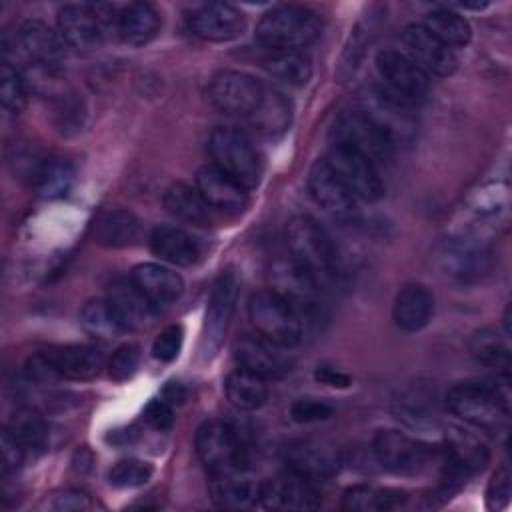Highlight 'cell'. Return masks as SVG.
<instances>
[{
    "mask_svg": "<svg viewBox=\"0 0 512 512\" xmlns=\"http://www.w3.org/2000/svg\"><path fill=\"white\" fill-rule=\"evenodd\" d=\"M290 262L316 284L320 278L334 272L338 252L328 232L310 216H294L284 230Z\"/></svg>",
    "mask_w": 512,
    "mask_h": 512,
    "instance_id": "6da1fadb",
    "label": "cell"
},
{
    "mask_svg": "<svg viewBox=\"0 0 512 512\" xmlns=\"http://www.w3.org/2000/svg\"><path fill=\"white\" fill-rule=\"evenodd\" d=\"M322 18L306 8L282 4L262 14L256 26V38L268 50H302L320 36Z\"/></svg>",
    "mask_w": 512,
    "mask_h": 512,
    "instance_id": "7a4b0ae2",
    "label": "cell"
},
{
    "mask_svg": "<svg viewBox=\"0 0 512 512\" xmlns=\"http://www.w3.org/2000/svg\"><path fill=\"white\" fill-rule=\"evenodd\" d=\"M448 410L482 432H500L508 424V402L490 384L466 380L454 384L446 394Z\"/></svg>",
    "mask_w": 512,
    "mask_h": 512,
    "instance_id": "3957f363",
    "label": "cell"
},
{
    "mask_svg": "<svg viewBox=\"0 0 512 512\" xmlns=\"http://www.w3.org/2000/svg\"><path fill=\"white\" fill-rule=\"evenodd\" d=\"M248 318L256 332L282 346L292 348L302 340V320L292 300L276 290H258L248 300Z\"/></svg>",
    "mask_w": 512,
    "mask_h": 512,
    "instance_id": "277c9868",
    "label": "cell"
},
{
    "mask_svg": "<svg viewBox=\"0 0 512 512\" xmlns=\"http://www.w3.org/2000/svg\"><path fill=\"white\" fill-rule=\"evenodd\" d=\"M208 154L216 168L236 178L248 190L260 182L262 156L242 130L230 126L214 128L208 138Z\"/></svg>",
    "mask_w": 512,
    "mask_h": 512,
    "instance_id": "5b68a950",
    "label": "cell"
},
{
    "mask_svg": "<svg viewBox=\"0 0 512 512\" xmlns=\"http://www.w3.org/2000/svg\"><path fill=\"white\" fill-rule=\"evenodd\" d=\"M332 144H340L362 154L378 168L390 162L396 146L392 138L362 110L344 112L336 118L332 126Z\"/></svg>",
    "mask_w": 512,
    "mask_h": 512,
    "instance_id": "8992f818",
    "label": "cell"
},
{
    "mask_svg": "<svg viewBox=\"0 0 512 512\" xmlns=\"http://www.w3.org/2000/svg\"><path fill=\"white\" fill-rule=\"evenodd\" d=\"M196 452L210 476L244 470L246 452L238 432L224 420H206L196 432Z\"/></svg>",
    "mask_w": 512,
    "mask_h": 512,
    "instance_id": "52a82bcc",
    "label": "cell"
},
{
    "mask_svg": "<svg viewBox=\"0 0 512 512\" xmlns=\"http://www.w3.org/2000/svg\"><path fill=\"white\" fill-rule=\"evenodd\" d=\"M324 160L342 180V184L348 188L356 202H376L378 198H382L384 182L380 178V170L362 154L346 146L332 144Z\"/></svg>",
    "mask_w": 512,
    "mask_h": 512,
    "instance_id": "ba28073f",
    "label": "cell"
},
{
    "mask_svg": "<svg viewBox=\"0 0 512 512\" xmlns=\"http://www.w3.org/2000/svg\"><path fill=\"white\" fill-rule=\"evenodd\" d=\"M238 290H240V280L232 268L222 270L212 284L206 316H204V330H202V350L208 356L218 352L228 332V326L236 308V300H238Z\"/></svg>",
    "mask_w": 512,
    "mask_h": 512,
    "instance_id": "9c48e42d",
    "label": "cell"
},
{
    "mask_svg": "<svg viewBox=\"0 0 512 512\" xmlns=\"http://www.w3.org/2000/svg\"><path fill=\"white\" fill-rule=\"evenodd\" d=\"M372 450L384 470L400 476L418 474L430 462V448L398 430H378Z\"/></svg>",
    "mask_w": 512,
    "mask_h": 512,
    "instance_id": "30bf717a",
    "label": "cell"
},
{
    "mask_svg": "<svg viewBox=\"0 0 512 512\" xmlns=\"http://www.w3.org/2000/svg\"><path fill=\"white\" fill-rule=\"evenodd\" d=\"M376 70L382 80V88L398 100H420L430 86V76L418 68L402 50H382L376 56Z\"/></svg>",
    "mask_w": 512,
    "mask_h": 512,
    "instance_id": "8fae6325",
    "label": "cell"
},
{
    "mask_svg": "<svg viewBox=\"0 0 512 512\" xmlns=\"http://www.w3.org/2000/svg\"><path fill=\"white\" fill-rule=\"evenodd\" d=\"M264 94V86L246 72L222 70L214 74L208 86V96L212 104L224 114L248 116Z\"/></svg>",
    "mask_w": 512,
    "mask_h": 512,
    "instance_id": "7c38bea8",
    "label": "cell"
},
{
    "mask_svg": "<svg viewBox=\"0 0 512 512\" xmlns=\"http://www.w3.org/2000/svg\"><path fill=\"white\" fill-rule=\"evenodd\" d=\"M402 52L428 76H448L456 70L454 48L432 36L422 24H410L402 32Z\"/></svg>",
    "mask_w": 512,
    "mask_h": 512,
    "instance_id": "4fadbf2b",
    "label": "cell"
},
{
    "mask_svg": "<svg viewBox=\"0 0 512 512\" xmlns=\"http://www.w3.org/2000/svg\"><path fill=\"white\" fill-rule=\"evenodd\" d=\"M260 506L280 512L316 510L320 494L312 480L288 470L282 476L260 482Z\"/></svg>",
    "mask_w": 512,
    "mask_h": 512,
    "instance_id": "5bb4252c",
    "label": "cell"
},
{
    "mask_svg": "<svg viewBox=\"0 0 512 512\" xmlns=\"http://www.w3.org/2000/svg\"><path fill=\"white\" fill-rule=\"evenodd\" d=\"M286 468L312 482L326 480L336 474L340 466L338 450L322 440H294L284 448Z\"/></svg>",
    "mask_w": 512,
    "mask_h": 512,
    "instance_id": "9a60e30c",
    "label": "cell"
},
{
    "mask_svg": "<svg viewBox=\"0 0 512 512\" xmlns=\"http://www.w3.org/2000/svg\"><path fill=\"white\" fill-rule=\"evenodd\" d=\"M188 26L200 40L228 42L244 32L246 20L244 14L228 2H208L190 14Z\"/></svg>",
    "mask_w": 512,
    "mask_h": 512,
    "instance_id": "2e32d148",
    "label": "cell"
},
{
    "mask_svg": "<svg viewBox=\"0 0 512 512\" xmlns=\"http://www.w3.org/2000/svg\"><path fill=\"white\" fill-rule=\"evenodd\" d=\"M58 34L64 46L88 52L96 48L104 34V20L100 10L90 4H66L58 12Z\"/></svg>",
    "mask_w": 512,
    "mask_h": 512,
    "instance_id": "e0dca14e",
    "label": "cell"
},
{
    "mask_svg": "<svg viewBox=\"0 0 512 512\" xmlns=\"http://www.w3.org/2000/svg\"><path fill=\"white\" fill-rule=\"evenodd\" d=\"M288 348H282L266 338L258 336H244L236 342L234 346V358L238 362L240 368L250 370L266 380H274L284 376L290 366L292 360L286 354Z\"/></svg>",
    "mask_w": 512,
    "mask_h": 512,
    "instance_id": "ac0fdd59",
    "label": "cell"
},
{
    "mask_svg": "<svg viewBox=\"0 0 512 512\" xmlns=\"http://www.w3.org/2000/svg\"><path fill=\"white\" fill-rule=\"evenodd\" d=\"M130 282L158 312L174 304L184 292V282L180 274H176L168 266L154 262H142L134 266L130 272Z\"/></svg>",
    "mask_w": 512,
    "mask_h": 512,
    "instance_id": "d6986e66",
    "label": "cell"
},
{
    "mask_svg": "<svg viewBox=\"0 0 512 512\" xmlns=\"http://www.w3.org/2000/svg\"><path fill=\"white\" fill-rule=\"evenodd\" d=\"M194 186L212 210L240 212L248 204V188L214 164L204 166L196 172Z\"/></svg>",
    "mask_w": 512,
    "mask_h": 512,
    "instance_id": "ffe728a7",
    "label": "cell"
},
{
    "mask_svg": "<svg viewBox=\"0 0 512 512\" xmlns=\"http://www.w3.org/2000/svg\"><path fill=\"white\" fill-rule=\"evenodd\" d=\"M106 302L124 332H142L154 324L158 310L138 292L132 282H114Z\"/></svg>",
    "mask_w": 512,
    "mask_h": 512,
    "instance_id": "44dd1931",
    "label": "cell"
},
{
    "mask_svg": "<svg viewBox=\"0 0 512 512\" xmlns=\"http://www.w3.org/2000/svg\"><path fill=\"white\" fill-rule=\"evenodd\" d=\"M18 46L24 56L44 70H56L64 56V42L42 20H26L18 28Z\"/></svg>",
    "mask_w": 512,
    "mask_h": 512,
    "instance_id": "7402d4cb",
    "label": "cell"
},
{
    "mask_svg": "<svg viewBox=\"0 0 512 512\" xmlns=\"http://www.w3.org/2000/svg\"><path fill=\"white\" fill-rule=\"evenodd\" d=\"M362 112L374 120L396 144L398 140H408L414 132V118L408 112V102L394 98L384 88H376Z\"/></svg>",
    "mask_w": 512,
    "mask_h": 512,
    "instance_id": "603a6c76",
    "label": "cell"
},
{
    "mask_svg": "<svg viewBox=\"0 0 512 512\" xmlns=\"http://www.w3.org/2000/svg\"><path fill=\"white\" fill-rule=\"evenodd\" d=\"M308 192L312 200L334 216H346L354 210V196L342 184V180L332 172L326 160L314 162L308 172Z\"/></svg>",
    "mask_w": 512,
    "mask_h": 512,
    "instance_id": "cb8c5ba5",
    "label": "cell"
},
{
    "mask_svg": "<svg viewBox=\"0 0 512 512\" xmlns=\"http://www.w3.org/2000/svg\"><path fill=\"white\" fill-rule=\"evenodd\" d=\"M46 354L58 376L68 380H90L98 376L106 364L104 354L98 348L86 344H68Z\"/></svg>",
    "mask_w": 512,
    "mask_h": 512,
    "instance_id": "d4e9b609",
    "label": "cell"
},
{
    "mask_svg": "<svg viewBox=\"0 0 512 512\" xmlns=\"http://www.w3.org/2000/svg\"><path fill=\"white\" fill-rule=\"evenodd\" d=\"M114 30L130 46L148 44L160 30V12L148 2H132L114 16Z\"/></svg>",
    "mask_w": 512,
    "mask_h": 512,
    "instance_id": "484cf974",
    "label": "cell"
},
{
    "mask_svg": "<svg viewBox=\"0 0 512 512\" xmlns=\"http://www.w3.org/2000/svg\"><path fill=\"white\" fill-rule=\"evenodd\" d=\"M210 496L220 508L244 510L260 504V482L252 480L246 470L216 474L210 482Z\"/></svg>",
    "mask_w": 512,
    "mask_h": 512,
    "instance_id": "4316f807",
    "label": "cell"
},
{
    "mask_svg": "<svg viewBox=\"0 0 512 512\" xmlns=\"http://www.w3.org/2000/svg\"><path fill=\"white\" fill-rule=\"evenodd\" d=\"M150 250L172 266H190L200 258V242L178 226H158L150 234Z\"/></svg>",
    "mask_w": 512,
    "mask_h": 512,
    "instance_id": "83f0119b",
    "label": "cell"
},
{
    "mask_svg": "<svg viewBox=\"0 0 512 512\" xmlns=\"http://www.w3.org/2000/svg\"><path fill=\"white\" fill-rule=\"evenodd\" d=\"M432 312H434L432 292L424 284L412 282L398 292L392 314L400 330L418 332L430 322Z\"/></svg>",
    "mask_w": 512,
    "mask_h": 512,
    "instance_id": "f1b7e54d",
    "label": "cell"
},
{
    "mask_svg": "<svg viewBox=\"0 0 512 512\" xmlns=\"http://www.w3.org/2000/svg\"><path fill=\"white\" fill-rule=\"evenodd\" d=\"M166 210L182 222L194 226H208L212 222V208L206 204L196 186L186 182H174L164 192Z\"/></svg>",
    "mask_w": 512,
    "mask_h": 512,
    "instance_id": "f546056e",
    "label": "cell"
},
{
    "mask_svg": "<svg viewBox=\"0 0 512 512\" xmlns=\"http://www.w3.org/2000/svg\"><path fill=\"white\" fill-rule=\"evenodd\" d=\"M248 118L260 134L278 136L292 124V104L284 94L264 88L260 102L248 114Z\"/></svg>",
    "mask_w": 512,
    "mask_h": 512,
    "instance_id": "4dcf8cb0",
    "label": "cell"
},
{
    "mask_svg": "<svg viewBox=\"0 0 512 512\" xmlns=\"http://www.w3.org/2000/svg\"><path fill=\"white\" fill-rule=\"evenodd\" d=\"M140 238V222L132 212H104L94 222V240L106 248L132 246Z\"/></svg>",
    "mask_w": 512,
    "mask_h": 512,
    "instance_id": "1f68e13d",
    "label": "cell"
},
{
    "mask_svg": "<svg viewBox=\"0 0 512 512\" xmlns=\"http://www.w3.org/2000/svg\"><path fill=\"white\" fill-rule=\"evenodd\" d=\"M224 390L230 404L238 410H256L268 398V380L250 370L236 368L226 376Z\"/></svg>",
    "mask_w": 512,
    "mask_h": 512,
    "instance_id": "d6a6232c",
    "label": "cell"
},
{
    "mask_svg": "<svg viewBox=\"0 0 512 512\" xmlns=\"http://www.w3.org/2000/svg\"><path fill=\"white\" fill-rule=\"evenodd\" d=\"M468 350L474 360L480 364L500 370L502 374H508L510 370V346H508V334H500L496 328H480L472 334L468 342Z\"/></svg>",
    "mask_w": 512,
    "mask_h": 512,
    "instance_id": "836d02e7",
    "label": "cell"
},
{
    "mask_svg": "<svg viewBox=\"0 0 512 512\" xmlns=\"http://www.w3.org/2000/svg\"><path fill=\"white\" fill-rule=\"evenodd\" d=\"M262 64L268 74L290 86H304L312 76V62L302 50H268Z\"/></svg>",
    "mask_w": 512,
    "mask_h": 512,
    "instance_id": "e575fe53",
    "label": "cell"
},
{
    "mask_svg": "<svg viewBox=\"0 0 512 512\" xmlns=\"http://www.w3.org/2000/svg\"><path fill=\"white\" fill-rule=\"evenodd\" d=\"M404 502V492L374 486H352L342 496V508L348 512H386L402 506Z\"/></svg>",
    "mask_w": 512,
    "mask_h": 512,
    "instance_id": "d590c367",
    "label": "cell"
},
{
    "mask_svg": "<svg viewBox=\"0 0 512 512\" xmlns=\"http://www.w3.org/2000/svg\"><path fill=\"white\" fill-rule=\"evenodd\" d=\"M422 26L432 36H436L438 40L448 44L450 48L466 46L472 38V28H470L468 20L460 12L450 10L446 6H440L432 12H428Z\"/></svg>",
    "mask_w": 512,
    "mask_h": 512,
    "instance_id": "8d00e7d4",
    "label": "cell"
},
{
    "mask_svg": "<svg viewBox=\"0 0 512 512\" xmlns=\"http://www.w3.org/2000/svg\"><path fill=\"white\" fill-rule=\"evenodd\" d=\"M6 430L20 442L26 452H42L48 444V426L44 418L32 408H18L10 416Z\"/></svg>",
    "mask_w": 512,
    "mask_h": 512,
    "instance_id": "74e56055",
    "label": "cell"
},
{
    "mask_svg": "<svg viewBox=\"0 0 512 512\" xmlns=\"http://www.w3.org/2000/svg\"><path fill=\"white\" fill-rule=\"evenodd\" d=\"M80 326L82 330L100 342H108L114 340L116 336H120L124 330L120 328V324L116 322L110 306L106 300H88L82 310H80Z\"/></svg>",
    "mask_w": 512,
    "mask_h": 512,
    "instance_id": "f35d334b",
    "label": "cell"
},
{
    "mask_svg": "<svg viewBox=\"0 0 512 512\" xmlns=\"http://www.w3.org/2000/svg\"><path fill=\"white\" fill-rule=\"evenodd\" d=\"M72 168L68 162L60 160V158H46L44 162L38 164L36 172H34V178H36V184H38V190L44 194V196H60V194H66V190L70 188L72 184Z\"/></svg>",
    "mask_w": 512,
    "mask_h": 512,
    "instance_id": "ab89813d",
    "label": "cell"
},
{
    "mask_svg": "<svg viewBox=\"0 0 512 512\" xmlns=\"http://www.w3.org/2000/svg\"><path fill=\"white\" fill-rule=\"evenodd\" d=\"M26 84L20 72L10 66L8 62H2L0 68V100L2 108L10 114H20L26 106Z\"/></svg>",
    "mask_w": 512,
    "mask_h": 512,
    "instance_id": "60d3db41",
    "label": "cell"
},
{
    "mask_svg": "<svg viewBox=\"0 0 512 512\" xmlns=\"http://www.w3.org/2000/svg\"><path fill=\"white\" fill-rule=\"evenodd\" d=\"M150 476H152V466L148 462L136 460V458L120 460L108 472V480L116 488H136V486H142V484H146L150 480Z\"/></svg>",
    "mask_w": 512,
    "mask_h": 512,
    "instance_id": "b9f144b4",
    "label": "cell"
},
{
    "mask_svg": "<svg viewBox=\"0 0 512 512\" xmlns=\"http://www.w3.org/2000/svg\"><path fill=\"white\" fill-rule=\"evenodd\" d=\"M140 362V350L134 344H124L120 348L114 350V354L110 356L106 368H108V376L116 382H124L128 378H132V374L136 372Z\"/></svg>",
    "mask_w": 512,
    "mask_h": 512,
    "instance_id": "7bdbcfd3",
    "label": "cell"
},
{
    "mask_svg": "<svg viewBox=\"0 0 512 512\" xmlns=\"http://www.w3.org/2000/svg\"><path fill=\"white\" fill-rule=\"evenodd\" d=\"M334 414L332 404L318 400V398H298L290 406V416L298 424H314V422H324Z\"/></svg>",
    "mask_w": 512,
    "mask_h": 512,
    "instance_id": "ee69618b",
    "label": "cell"
},
{
    "mask_svg": "<svg viewBox=\"0 0 512 512\" xmlns=\"http://www.w3.org/2000/svg\"><path fill=\"white\" fill-rule=\"evenodd\" d=\"M184 342V330L180 324L166 326L152 342V356L160 362H172L182 348Z\"/></svg>",
    "mask_w": 512,
    "mask_h": 512,
    "instance_id": "f6af8a7d",
    "label": "cell"
},
{
    "mask_svg": "<svg viewBox=\"0 0 512 512\" xmlns=\"http://www.w3.org/2000/svg\"><path fill=\"white\" fill-rule=\"evenodd\" d=\"M142 416L150 428L164 432V430H170L174 424V406L160 396L146 404Z\"/></svg>",
    "mask_w": 512,
    "mask_h": 512,
    "instance_id": "bcb514c9",
    "label": "cell"
},
{
    "mask_svg": "<svg viewBox=\"0 0 512 512\" xmlns=\"http://www.w3.org/2000/svg\"><path fill=\"white\" fill-rule=\"evenodd\" d=\"M0 452H2V472H16L26 456V450L20 446V442L4 428L0 438Z\"/></svg>",
    "mask_w": 512,
    "mask_h": 512,
    "instance_id": "7dc6e473",
    "label": "cell"
},
{
    "mask_svg": "<svg viewBox=\"0 0 512 512\" xmlns=\"http://www.w3.org/2000/svg\"><path fill=\"white\" fill-rule=\"evenodd\" d=\"M48 506H50L52 510H58V512H68V510L78 512V510H90V508H94V502H92V498H90L86 492H82V490H64V492L56 494Z\"/></svg>",
    "mask_w": 512,
    "mask_h": 512,
    "instance_id": "c3c4849f",
    "label": "cell"
},
{
    "mask_svg": "<svg viewBox=\"0 0 512 512\" xmlns=\"http://www.w3.org/2000/svg\"><path fill=\"white\" fill-rule=\"evenodd\" d=\"M510 496V472L508 466H500L496 470V474L490 480L488 486V506L496 508V506H504L508 502Z\"/></svg>",
    "mask_w": 512,
    "mask_h": 512,
    "instance_id": "681fc988",
    "label": "cell"
},
{
    "mask_svg": "<svg viewBox=\"0 0 512 512\" xmlns=\"http://www.w3.org/2000/svg\"><path fill=\"white\" fill-rule=\"evenodd\" d=\"M26 374L30 380H36V382H54L60 378L46 352H40V354L28 358Z\"/></svg>",
    "mask_w": 512,
    "mask_h": 512,
    "instance_id": "f907efd6",
    "label": "cell"
},
{
    "mask_svg": "<svg viewBox=\"0 0 512 512\" xmlns=\"http://www.w3.org/2000/svg\"><path fill=\"white\" fill-rule=\"evenodd\" d=\"M314 378L320 384L332 386V388H348L352 384V376L332 364H318L314 370Z\"/></svg>",
    "mask_w": 512,
    "mask_h": 512,
    "instance_id": "816d5d0a",
    "label": "cell"
},
{
    "mask_svg": "<svg viewBox=\"0 0 512 512\" xmlns=\"http://www.w3.org/2000/svg\"><path fill=\"white\" fill-rule=\"evenodd\" d=\"M162 398L168 400L172 406L180 404L184 400V388L178 382H168V386L162 392Z\"/></svg>",
    "mask_w": 512,
    "mask_h": 512,
    "instance_id": "f5cc1de1",
    "label": "cell"
}]
</instances>
